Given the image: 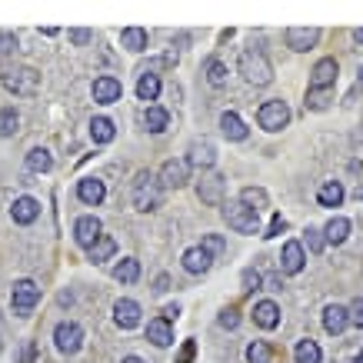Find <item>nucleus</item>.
I'll use <instances>...</instances> for the list:
<instances>
[{
  "label": "nucleus",
  "mask_w": 363,
  "mask_h": 363,
  "mask_svg": "<svg viewBox=\"0 0 363 363\" xmlns=\"http://www.w3.org/2000/svg\"><path fill=\"white\" fill-rule=\"evenodd\" d=\"M257 123L270 133L284 130L286 123H290V107H286L284 100H267L264 107H260V113H257Z\"/></svg>",
  "instance_id": "nucleus-6"
},
{
  "label": "nucleus",
  "mask_w": 363,
  "mask_h": 363,
  "mask_svg": "<svg viewBox=\"0 0 363 363\" xmlns=\"http://www.w3.org/2000/svg\"><path fill=\"white\" fill-rule=\"evenodd\" d=\"M294 357H297V363H320V347L313 340H300Z\"/></svg>",
  "instance_id": "nucleus-36"
},
{
  "label": "nucleus",
  "mask_w": 363,
  "mask_h": 363,
  "mask_svg": "<svg viewBox=\"0 0 363 363\" xmlns=\"http://www.w3.org/2000/svg\"><path fill=\"white\" fill-rule=\"evenodd\" d=\"M200 250L213 260V257H223V253H227V243H223V237H217V233H207V237L200 240Z\"/></svg>",
  "instance_id": "nucleus-37"
},
{
  "label": "nucleus",
  "mask_w": 363,
  "mask_h": 363,
  "mask_svg": "<svg viewBox=\"0 0 363 363\" xmlns=\"http://www.w3.org/2000/svg\"><path fill=\"white\" fill-rule=\"evenodd\" d=\"M11 54H17V37L13 33H0V60H7Z\"/></svg>",
  "instance_id": "nucleus-40"
},
{
  "label": "nucleus",
  "mask_w": 363,
  "mask_h": 363,
  "mask_svg": "<svg viewBox=\"0 0 363 363\" xmlns=\"http://www.w3.org/2000/svg\"><path fill=\"white\" fill-rule=\"evenodd\" d=\"M27 167H30V170H37V174H47V170L54 167V157L47 154L44 147H37V150H30V154H27Z\"/></svg>",
  "instance_id": "nucleus-33"
},
{
  "label": "nucleus",
  "mask_w": 363,
  "mask_h": 363,
  "mask_svg": "<svg viewBox=\"0 0 363 363\" xmlns=\"http://www.w3.org/2000/svg\"><path fill=\"white\" fill-rule=\"evenodd\" d=\"M33 357H37V343L27 340V347H23V353H21V363H33Z\"/></svg>",
  "instance_id": "nucleus-47"
},
{
  "label": "nucleus",
  "mask_w": 363,
  "mask_h": 363,
  "mask_svg": "<svg viewBox=\"0 0 363 363\" xmlns=\"http://www.w3.org/2000/svg\"><path fill=\"white\" fill-rule=\"evenodd\" d=\"M333 100V90H307V111H327Z\"/></svg>",
  "instance_id": "nucleus-35"
},
{
  "label": "nucleus",
  "mask_w": 363,
  "mask_h": 363,
  "mask_svg": "<svg viewBox=\"0 0 363 363\" xmlns=\"http://www.w3.org/2000/svg\"><path fill=\"white\" fill-rule=\"evenodd\" d=\"M260 284H264V277H260V270H243V290H247V294H253V290H260Z\"/></svg>",
  "instance_id": "nucleus-42"
},
{
  "label": "nucleus",
  "mask_w": 363,
  "mask_h": 363,
  "mask_svg": "<svg viewBox=\"0 0 363 363\" xmlns=\"http://www.w3.org/2000/svg\"><path fill=\"white\" fill-rule=\"evenodd\" d=\"M353 40H357V44H363V27H357V30H353Z\"/></svg>",
  "instance_id": "nucleus-50"
},
{
  "label": "nucleus",
  "mask_w": 363,
  "mask_h": 363,
  "mask_svg": "<svg viewBox=\"0 0 363 363\" xmlns=\"http://www.w3.org/2000/svg\"><path fill=\"white\" fill-rule=\"evenodd\" d=\"M194 357H197V340H184V347L177 353V363H194Z\"/></svg>",
  "instance_id": "nucleus-43"
},
{
  "label": "nucleus",
  "mask_w": 363,
  "mask_h": 363,
  "mask_svg": "<svg viewBox=\"0 0 363 363\" xmlns=\"http://www.w3.org/2000/svg\"><path fill=\"white\" fill-rule=\"evenodd\" d=\"M40 303V286L33 284V280H17L11 290V307L17 317H30L33 307Z\"/></svg>",
  "instance_id": "nucleus-5"
},
{
  "label": "nucleus",
  "mask_w": 363,
  "mask_h": 363,
  "mask_svg": "<svg viewBox=\"0 0 363 363\" xmlns=\"http://www.w3.org/2000/svg\"><path fill=\"white\" fill-rule=\"evenodd\" d=\"M77 197L84 200V203H90V207L104 203V197H107V190H104V180H97V177H87V180H80V184H77Z\"/></svg>",
  "instance_id": "nucleus-19"
},
{
  "label": "nucleus",
  "mask_w": 363,
  "mask_h": 363,
  "mask_svg": "<svg viewBox=\"0 0 363 363\" xmlns=\"http://www.w3.org/2000/svg\"><path fill=\"white\" fill-rule=\"evenodd\" d=\"M90 137H94V143H111L113 137H117V127H113V121H107V117H94V121H90Z\"/></svg>",
  "instance_id": "nucleus-27"
},
{
  "label": "nucleus",
  "mask_w": 363,
  "mask_h": 363,
  "mask_svg": "<svg viewBox=\"0 0 363 363\" xmlns=\"http://www.w3.org/2000/svg\"><path fill=\"white\" fill-rule=\"evenodd\" d=\"M210 264H213V260H210V257L200 250V247H190V250H184V270H187V274H207Z\"/></svg>",
  "instance_id": "nucleus-21"
},
{
  "label": "nucleus",
  "mask_w": 363,
  "mask_h": 363,
  "mask_svg": "<svg viewBox=\"0 0 363 363\" xmlns=\"http://www.w3.org/2000/svg\"><path fill=\"white\" fill-rule=\"evenodd\" d=\"M4 80V87L17 94V97H33L37 90H40V74L33 70V67H17V70H4L0 74Z\"/></svg>",
  "instance_id": "nucleus-3"
},
{
  "label": "nucleus",
  "mask_w": 363,
  "mask_h": 363,
  "mask_svg": "<svg viewBox=\"0 0 363 363\" xmlns=\"http://www.w3.org/2000/svg\"><path fill=\"white\" fill-rule=\"evenodd\" d=\"M123 363H143V360H140V357H127V360H123Z\"/></svg>",
  "instance_id": "nucleus-51"
},
{
  "label": "nucleus",
  "mask_w": 363,
  "mask_h": 363,
  "mask_svg": "<svg viewBox=\"0 0 363 363\" xmlns=\"http://www.w3.org/2000/svg\"><path fill=\"white\" fill-rule=\"evenodd\" d=\"M90 37H94L90 30H70V40H74V44H87Z\"/></svg>",
  "instance_id": "nucleus-48"
},
{
  "label": "nucleus",
  "mask_w": 363,
  "mask_h": 363,
  "mask_svg": "<svg viewBox=\"0 0 363 363\" xmlns=\"http://www.w3.org/2000/svg\"><path fill=\"white\" fill-rule=\"evenodd\" d=\"M347 237H350V220H347V217H333V220L327 223V230H323V240L333 243V247L343 243Z\"/></svg>",
  "instance_id": "nucleus-26"
},
{
  "label": "nucleus",
  "mask_w": 363,
  "mask_h": 363,
  "mask_svg": "<svg viewBox=\"0 0 363 363\" xmlns=\"http://www.w3.org/2000/svg\"><path fill=\"white\" fill-rule=\"evenodd\" d=\"M123 87L117 77H97L94 80V100L97 104H113V100H121Z\"/></svg>",
  "instance_id": "nucleus-17"
},
{
  "label": "nucleus",
  "mask_w": 363,
  "mask_h": 363,
  "mask_svg": "<svg viewBox=\"0 0 363 363\" xmlns=\"http://www.w3.org/2000/svg\"><path fill=\"white\" fill-rule=\"evenodd\" d=\"M130 194H133V207L143 210V213L160 207V184H157V177L147 174V170H140V174L133 177Z\"/></svg>",
  "instance_id": "nucleus-2"
},
{
  "label": "nucleus",
  "mask_w": 363,
  "mask_h": 363,
  "mask_svg": "<svg viewBox=\"0 0 363 363\" xmlns=\"http://www.w3.org/2000/svg\"><path fill=\"white\" fill-rule=\"evenodd\" d=\"M223 187H227V177L210 174V177H203V180H200L197 194H200V200H203V203H210V207H223Z\"/></svg>",
  "instance_id": "nucleus-10"
},
{
  "label": "nucleus",
  "mask_w": 363,
  "mask_h": 363,
  "mask_svg": "<svg viewBox=\"0 0 363 363\" xmlns=\"http://www.w3.org/2000/svg\"><path fill=\"white\" fill-rule=\"evenodd\" d=\"M317 40H320V27H290V30H286V47L297 50V54L313 50Z\"/></svg>",
  "instance_id": "nucleus-11"
},
{
  "label": "nucleus",
  "mask_w": 363,
  "mask_h": 363,
  "mask_svg": "<svg viewBox=\"0 0 363 363\" xmlns=\"http://www.w3.org/2000/svg\"><path fill=\"white\" fill-rule=\"evenodd\" d=\"M353 363H363V350H360V353H357V360H353Z\"/></svg>",
  "instance_id": "nucleus-52"
},
{
  "label": "nucleus",
  "mask_w": 363,
  "mask_h": 363,
  "mask_svg": "<svg viewBox=\"0 0 363 363\" xmlns=\"http://www.w3.org/2000/svg\"><path fill=\"white\" fill-rule=\"evenodd\" d=\"M347 320H350L353 327H360V330H363V297H357L350 303V310H347Z\"/></svg>",
  "instance_id": "nucleus-41"
},
{
  "label": "nucleus",
  "mask_w": 363,
  "mask_h": 363,
  "mask_svg": "<svg viewBox=\"0 0 363 363\" xmlns=\"http://www.w3.org/2000/svg\"><path fill=\"white\" fill-rule=\"evenodd\" d=\"M187 180H190V167L187 160H167L164 167H160V187L167 190H180V187H187Z\"/></svg>",
  "instance_id": "nucleus-7"
},
{
  "label": "nucleus",
  "mask_w": 363,
  "mask_h": 363,
  "mask_svg": "<svg viewBox=\"0 0 363 363\" xmlns=\"http://www.w3.org/2000/svg\"><path fill=\"white\" fill-rule=\"evenodd\" d=\"M137 97L140 100L160 97V77H157V74H140V80H137Z\"/></svg>",
  "instance_id": "nucleus-29"
},
{
  "label": "nucleus",
  "mask_w": 363,
  "mask_h": 363,
  "mask_svg": "<svg viewBox=\"0 0 363 363\" xmlns=\"http://www.w3.org/2000/svg\"><path fill=\"white\" fill-rule=\"evenodd\" d=\"M240 74L253 87H267V84L274 80V64L267 60V54L260 47H247L240 54Z\"/></svg>",
  "instance_id": "nucleus-1"
},
{
  "label": "nucleus",
  "mask_w": 363,
  "mask_h": 363,
  "mask_svg": "<svg viewBox=\"0 0 363 363\" xmlns=\"http://www.w3.org/2000/svg\"><path fill=\"white\" fill-rule=\"evenodd\" d=\"M237 323H240V310H237V307H227V310H223V313H220V327H227V330H233Z\"/></svg>",
  "instance_id": "nucleus-44"
},
{
  "label": "nucleus",
  "mask_w": 363,
  "mask_h": 363,
  "mask_svg": "<svg viewBox=\"0 0 363 363\" xmlns=\"http://www.w3.org/2000/svg\"><path fill=\"white\" fill-rule=\"evenodd\" d=\"M223 220L237 233H257V213L250 207H243L240 200H223Z\"/></svg>",
  "instance_id": "nucleus-4"
},
{
  "label": "nucleus",
  "mask_w": 363,
  "mask_h": 363,
  "mask_svg": "<svg viewBox=\"0 0 363 363\" xmlns=\"http://www.w3.org/2000/svg\"><path fill=\"white\" fill-rule=\"evenodd\" d=\"M167 286H170V277H167V274H160V277H157V286H154V290H157V294H164Z\"/></svg>",
  "instance_id": "nucleus-49"
},
{
  "label": "nucleus",
  "mask_w": 363,
  "mask_h": 363,
  "mask_svg": "<svg viewBox=\"0 0 363 363\" xmlns=\"http://www.w3.org/2000/svg\"><path fill=\"white\" fill-rule=\"evenodd\" d=\"M337 84V60L333 57H323L313 70H310V90H333Z\"/></svg>",
  "instance_id": "nucleus-9"
},
{
  "label": "nucleus",
  "mask_w": 363,
  "mask_h": 363,
  "mask_svg": "<svg viewBox=\"0 0 363 363\" xmlns=\"http://www.w3.org/2000/svg\"><path fill=\"white\" fill-rule=\"evenodd\" d=\"M253 320H257V327L274 330L277 323H280V307H277L274 300H260V303L253 307Z\"/></svg>",
  "instance_id": "nucleus-20"
},
{
  "label": "nucleus",
  "mask_w": 363,
  "mask_h": 363,
  "mask_svg": "<svg viewBox=\"0 0 363 363\" xmlns=\"http://www.w3.org/2000/svg\"><path fill=\"white\" fill-rule=\"evenodd\" d=\"M113 253H117V240H113V237H107V233H100V240L87 250V257L94 260V264H104V260H111Z\"/></svg>",
  "instance_id": "nucleus-24"
},
{
  "label": "nucleus",
  "mask_w": 363,
  "mask_h": 363,
  "mask_svg": "<svg viewBox=\"0 0 363 363\" xmlns=\"http://www.w3.org/2000/svg\"><path fill=\"white\" fill-rule=\"evenodd\" d=\"M167 123H170V113H167L164 107H147V111H143V127L150 133H164Z\"/></svg>",
  "instance_id": "nucleus-25"
},
{
  "label": "nucleus",
  "mask_w": 363,
  "mask_h": 363,
  "mask_svg": "<svg viewBox=\"0 0 363 363\" xmlns=\"http://www.w3.org/2000/svg\"><path fill=\"white\" fill-rule=\"evenodd\" d=\"M147 340L154 343V347H170L174 343V323L164 317H157L147 323Z\"/></svg>",
  "instance_id": "nucleus-16"
},
{
  "label": "nucleus",
  "mask_w": 363,
  "mask_h": 363,
  "mask_svg": "<svg viewBox=\"0 0 363 363\" xmlns=\"http://www.w3.org/2000/svg\"><path fill=\"white\" fill-rule=\"evenodd\" d=\"M220 130H223L227 140H247V127H243V121L233 111H227L220 117Z\"/></svg>",
  "instance_id": "nucleus-23"
},
{
  "label": "nucleus",
  "mask_w": 363,
  "mask_h": 363,
  "mask_svg": "<svg viewBox=\"0 0 363 363\" xmlns=\"http://www.w3.org/2000/svg\"><path fill=\"white\" fill-rule=\"evenodd\" d=\"M100 233H104V227H100L97 217H80V220L74 223V240H77L80 247H87V250L100 240Z\"/></svg>",
  "instance_id": "nucleus-12"
},
{
  "label": "nucleus",
  "mask_w": 363,
  "mask_h": 363,
  "mask_svg": "<svg viewBox=\"0 0 363 363\" xmlns=\"http://www.w3.org/2000/svg\"><path fill=\"white\" fill-rule=\"evenodd\" d=\"M303 260H307V257H303V247H300L297 240H290V243H284V253H280V270H284V274H300V270H303Z\"/></svg>",
  "instance_id": "nucleus-15"
},
{
  "label": "nucleus",
  "mask_w": 363,
  "mask_h": 363,
  "mask_svg": "<svg viewBox=\"0 0 363 363\" xmlns=\"http://www.w3.org/2000/svg\"><path fill=\"white\" fill-rule=\"evenodd\" d=\"M121 44L127 47V50H133V54H140V50H147V30H143V27H127V30L121 33Z\"/></svg>",
  "instance_id": "nucleus-28"
},
{
  "label": "nucleus",
  "mask_w": 363,
  "mask_h": 363,
  "mask_svg": "<svg viewBox=\"0 0 363 363\" xmlns=\"http://www.w3.org/2000/svg\"><path fill=\"white\" fill-rule=\"evenodd\" d=\"M347 323H350V320H347V310L343 307L330 303V307L323 310V330L327 333H343L347 330Z\"/></svg>",
  "instance_id": "nucleus-22"
},
{
  "label": "nucleus",
  "mask_w": 363,
  "mask_h": 363,
  "mask_svg": "<svg viewBox=\"0 0 363 363\" xmlns=\"http://www.w3.org/2000/svg\"><path fill=\"white\" fill-rule=\"evenodd\" d=\"M213 164H217V150H213V143H210V140L190 143L187 167H200V170H207V167H213Z\"/></svg>",
  "instance_id": "nucleus-14"
},
{
  "label": "nucleus",
  "mask_w": 363,
  "mask_h": 363,
  "mask_svg": "<svg viewBox=\"0 0 363 363\" xmlns=\"http://www.w3.org/2000/svg\"><path fill=\"white\" fill-rule=\"evenodd\" d=\"M317 200L323 203V207H340L343 203V187L337 184V180H330V184H323V187L317 190Z\"/></svg>",
  "instance_id": "nucleus-31"
},
{
  "label": "nucleus",
  "mask_w": 363,
  "mask_h": 363,
  "mask_svg": "<svg viewBox=\"0 0 363 363\" xmlns=\"http://www.w3.org/2000/svg\"><path fill=\"white\" fill-rule=\"evenodd\" d=\"M274 360V350H270V343L264 340H253L247 347V363H270Z\"/></svg>",
  "instance_id": "nucleus-34"
},
{
  "label": "nucleus",
  "mask_w": 363,
  "mask_h": 363,
  "mask_svg": "<svg viewBox=\"0 0 363 363\" xmlns=\"http://www.w3.org/2000/svg\"><path fill=\"white\" fill-rule=\"evenodd\" d=\"M11 217H13V223H33L37 217H40V203L33 197H21V200H13V207H11Z\"/></svg>",
  "instance_id": "nucleus-18"
},
{
  "label": "nucleus",
  "mask_w": 363,
  "mask_h": 363,
  "mask_svg": "<svg viewBox=\"0 0 363 363\" xmlns=\"http://www.w3.org/2000/svg\"><path fill=\"white\" fill-rule=\"evenodd\" d=\"M137 277H140V260H133V257H127V260L113 267V280H121V284H133Z\"/></svg>",
  "instance_id": "nucleus-30"
},
{
  "label": "nucleus",
  "mask_w": 363,
  "mask_h": 363,
  "mask_svg": "<svg viewBox=\"0 0 363 363\" xmlns=\"http://www.w3.org/2000/svg\"><path fill=\"white\" fill-rule=\"evenodd\" d=\"M17 123H21L17 111H13V107H7V111L0 113V137H11V133H17Z\"/></svg>",
  "instance_id": "nucleus-39"
},
{
  "label": "nucleus",
  "mask_w": 363,
  "mask_h": 363,
  "mask_svg": "<svg viewBox=\"0 0 363 363\" xmlns=\"http://www.w3.org/2000/svg\"><path fill=\"white\" fill-rule=\"evenodd\" d=\"M113 320H117L121 330H133V327L140 323V303H137V300H117Z\"/></svg>",
  "instance_id": "nucleus-13"
},
{
  "label": "nucleus",
  "mask_w": 363,
  "mask_h": 363,
  "mask_svg": "<svg viewBox=\"0 0 363 363\" xmlns=\"http://www.w3.org/2000/svg\"><path fill=\"white\" fill-rule=\"evenodd\" d=\"M240 203H243V207H250L253 213H260V210H267V203H270V200H267V194L260 187H247L240 194Z\"/></svg>",
  "instance_id": "nucleus-32"
},
{
  "label": "nucleus",
  "mask_w": 363,
  "mask_h": 363,
  "mask_svg": "<svg viewBox=\"0 0 363 363\" xmlns=\"http://www.w3.org/2000/svg\"><path fill=\"white\" fill-rule=\"evenodd\" d=\"M307 243H310V250H313V253H320L323 247H327V240H323V233L313 230V227L307 230Z\"/></svg>",
  "instance_id": "nucleus-45"
},
{
  "label": "nucleus",
  "mask_w": 363,
  "mask_h": 363,
  "mask_svg": "<svg viewBox=\"0 0 363 363\" xmlns=\"http://www.w3.org/2000/svg\"><path fill=\"white\" fill-rule=\"evenodd\" d=\"M284 230H286V220H284V217H274V220H270V227H267L264 237L270 240V237H277V233H284Z\"/></svg>",
  "instance_id": "nucleus-46"
},
{
  "label": "nucleus",
  "mask_w": 363,
  "mask_h": 363,
  "mask_svg": "<svg viewBox=\"0 0 363 363\" xmlns=\"http://www.w3.org/2000/svg\"><path fill=\"white\" fill-rule=\"evenodd\" d=\"M54 343L60 353H77L84 347V330H80V323H60L54 330Z\"/></svg>",
  "instance_id": "nucleus-8"
},
{
  "label": "nucleus",
  "mask_w": 363,
  "mask_h": 363,
  "mask_svg": "<svg viewBox=\"0 0 363 363\" xmlns=\"http://www.w3.org/2000/svg\"><path fill=\"white\" fill-rule=\"evenodd\" d=\"M207 80H210V87H223V84H227V64H223V60H210Z\"/></svg>",
  "instance_id": "nucleus-38"
}]
</instances>
